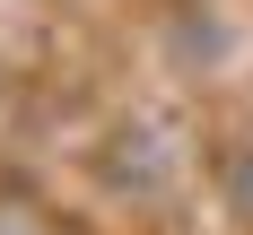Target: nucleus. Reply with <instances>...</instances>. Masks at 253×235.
<instances>
[{"mask_svg":"<svg viewBox=\"0 0 253 235\" xmlns=\"http://www.w3.org/2000/svg\"><path fill=\"white\" fill-rule=\"evenodd\" d=\"M227 209H236V227H253V148L227 157Z\"/></svg>","mask_w":253,"mask_h":235,"instance_id":"nucleus-1","label":"nucleus"},{"mask_svg":"<svg viewBox=\"0 0 253 235\" xmlns=\"http://www.w3.org/2000/svg\"><path fill=\"white\" fill-rule=\"evenodd\" d=\"M0 235H52L44 218H26V209H0Z\"/></svg>","mask_w":253,"mask_h":235,"instance_id":"nucleus-2","label":"nucleus"}]
</instances>
